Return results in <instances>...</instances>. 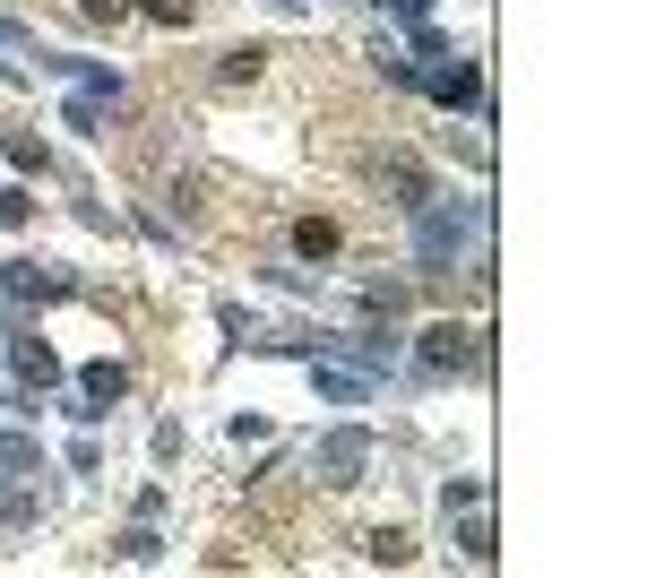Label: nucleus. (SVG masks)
<instances>
[{
    "label": "nucleus",
    "instance_id": "obj_1",
    "mask_svg": "<svg viewBox=\"0 0 647 578\" xmlns=\"http://www.w3.org/2000/svg\"><path fill=\"white\" fill-rule=\"evenodd\" d=\"M475 233H484V208H431V199H424L415 250H424V259H449V250H457V242H475Z\"/></svg>",
    "mask_w": 647,
    "mask_h": 578
},
{
    "label": "nucleus",
    "instance_id": "obj_2",
    "mask_svg": "<svg viewBox=\"0 0 647 578\" xmlns=\"http://www.w3.org/2000/svg\"><path fill=\"white\" fill-rule=\"evenodd\" d=\"M363 458H371V441H363V432H328L320 450H312L320 483H363Z\"/></svg>",
    "mask_w": 647,
    "mask_h": 578
},
{
    "label": "nucleus",
    "instance_id": "obj_3",
    "mask_svg": "<svg viewBox=\"0 0 647 578\" xmlns=\"http://www.w3.org/2000/svg\"><path fill=\"white\" fill-rule=\"evenodd\" d=\"M424 362L431 371H457V362H475V337L457 320H440V329H424Z\"/></svg>",
    "mask_w": 647,
    "mask_h": 578
},
{
    "label": "nucleus",
    "instance_id": "obj_4",
    "mask_svg": "<svg viewBox=\"0 0 647 578\" xmlns=\"http://www.w3.org/2000/svg\"><path fill=\"white\" fill-rule=\"evenodd\" d=\"M424 87L440 104H475V70H466V61H457V70H424Z\"/></svg>",
    "mask_w": 647,
    "mask_h": 578
},
{
    "label": "nucleus",
    "instance_id": "obj_5",
    "mask_svg": "<svg viewBox=\"0 0 647 578\" xmlns=\"http://www.w3.org/2000/svg\"><path fill=\"white\" fill-rule=\"evenodd\" d=\"M121 389H130V371H121V362H96V371H87V397H121Z\"/></svg>",
    "mask_w": 647,
    "mask_h": 578
},
{
    "label": "nucleus",
    "instance_id": "obj_6",
    "mask_svg": "<svg viewBox=\"0 0 647 578\" xmlns=\"http://www.w3.org/2000/svg\"><path fill=\"white\" fill-rule=\"evenodd\" d=\"M259 61H268V52H259V44H251V52H224V78H233V87H242V78H259Z\"/></svg>",
    "mask_w": 647,
    "mask_h": 578
},
{
    "label": "nucleus",
    "instance_id": "obj_7",
    "mask_svg": "<svg viewBox=\"0 0 647 578\" xmlns=\"http://www.w3.org/2000/svg\"><path fill=\"white\" fill-rule=\"evenodd\" d=\"M147 17H164V26H182V17H191V0H147Z\"/></svg>",
    "mask_w": 647,
    "mask_h": 578
},
{
    "label": "nucleus",
    "instance_id": "obj_8",
    "mask_svg": "<svg viewBox=\"0 0 647 578\" xmlns=\"http://www.w3.org/2000/svg\"><path fill=\"white\" fill-rule=\"evenodd\" d=\"M0 225H26V199L17 190H0Z\"/></svg>",
    "mask_w": 647,
    "mask_h": 578
},
{
    "label": "nucleus",
    "instance_id": "obj_9",
    "mask_svg": "<svg viewBox=\"0 0 647 578\" xmlns=\"http://www.w3.org/2000/svg\"><path fill=\"white\" fill-rule=\"evenodd\" d=\"M121 9H130V0H87V17H121Z\"/></svg>",
    "mask_w": 647,
    "mask_h": 578
}]
</instances>
